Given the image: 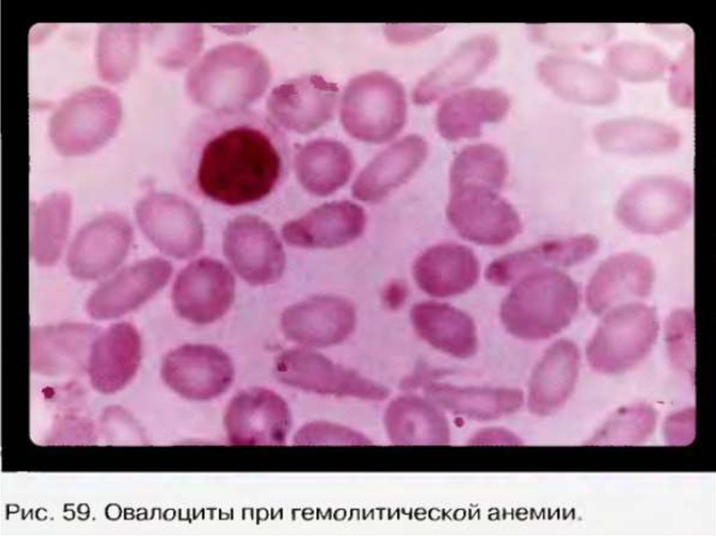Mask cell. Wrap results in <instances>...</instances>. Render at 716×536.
I'll return each instance as SVG.
<instances>
[{
  "instance_id": "9a60e30c",
  "label": "cell",
  "mask_w": 716,
  "mask_h": 536,
  "mask_svg": "<svg viewBox=\"0 0 716 536\" xmlns=\"http://www.w3.org/2000/svg\"><path fill=\"white\" fill-rule=\"evenodd\" d=\"M171 263L151 257L131 264L100 284L86 303L88 314L97 320L119 317L153 297L169 282Z\"/></svg>"
},
{
  "instance_id": "e0dca14e",
  "label": "cell",
  "mask_w": 716,
  "mask_h": 536,
  "mask_svg": "<svg viewBox=\"0 0 716 536\" xmlns=\"http://www.w3.org/2000/svg\"><path fill=\"white\" fill-rule=\"evenodd\" d=\"M654 280L652 263L636 252H622L604 260L589 279L585 301L589 311L605 314L631 300L647 297Z\"/></svg>"
},
{
  "instance_id": "d4e9b609",
  "label": "cell",
  "mask_w": 716,
  "mask_h": 536,
  "mask_svg": "<svg viewBox=\"0 0 716 536\" xmlns=\"http://www.w3.org/2000/svg\"><path fill=\"white\" fill-rule=\"evenodd\" d=\"M580 352L568 339L553 342L536 365L529 384L528 406L538 415L559 408L572 392L579 372Z\"/></svg>"
},
{
  "instance_id": "836d02e7",
  "label": "cell",
  "mask_w": 716,
  "mask_h": 536,
  "mask_svg": "<svg viewBox=\"0 0 716 536\" xmlns=\"http://www.w3.org/2000/svg\"><path fill=\"white\" fill-rule=\"evenodd\" d=\"M30 255L41 266L59 259L66 244L71 215V199L55 192L31 207Z\"/></svg>"
},
{
  "instance_id": "3957f363",
  "label": "cell",
  "mask_w": 716,
  "mask_h": 536,
  "mask_svg": "<svg viewBox=\"0 0 716 536\" xmlns=\"http://www.w3.org/2000/svg\"><path fill=\"white\" fill-rule=\"evenodd\" d=\"M339 112L343 129L353 138L386 143L394 138L406 123V92L401 82L386 73H362L345 86Z\"/></svg>"
},
{
  "instance_id": "ffe728a7",
  "label": "cell",
  "mask_w": 716,
  "mask_h": 536,
  "mask_svg": "<svg viewBox=\"0 0 716 536\" xmlns=\"http://www.w3.org/2000/svg\"><path fill=\"white\" fill-rule=\"evenodd\" d=\"M413 275L418 287L436 298L462 294L478 282L480 264L473 250L456 242L431 246L415 259Z\"/></svg>"
},
{
  "instance_id": "f35d334b",
  "label": "cell",
  "mask_w": 716,
  "mask_h": 536,
  "mask_svg": "<svg viewBox=\"0 0 716 536\" xmlns=\"http://www.w3.org/2000/svg\"><path fill=\"white\" fill-rule=\"evenodd\" d=\"M297 444H320L339 442L340 444H368L369 440L355 430L336 424L326 422H313L304 426L295 436Z\"/></svg>"
},
{
  "instance_id": "ac0fdd59",
  "label": "cell",
  "mask_w": 716,
  "mask_h": 536,
  "mask_svg": "<svg viewBox=\"0 0 716 536\" xmlns=\"http://www.w3.org/2000/svg\"><path fill=\"white\" fill-rule=\"evenodd\" d=\"M364 209L349 201L322 204L285 223L282 236L288 245L304 249H332L351 243L363 233Z\"/></svg>"
},
{
  "instance_id": "52a82bcc",
  "label": "cell",
  "mask_w": 716,
  "mask_h": 536,
  "mask_svg": "<svg viewBox=\"0 0 716 536\" xmlns=\"http://www.w3.org/2000/svg\"><path fill=\"white\" fill-rule=\"evenodd\" d=\"M447 219L462 238L478 245L497 247L511 242L522 231L521 219L498 191L485 185L464 184L450 187Z\"/></svg>"
},
{
  "instance_id": "7c38bea8",
  "label": "cell",
  "mask_w": 716,
  "mask_h": 536,
  "mask_svg": "<svg viewBox=\"0 0 716 536\" xmlns=\"http://www.w3.org/2000/svg\"><path fill=\"white\" fill-rule=\"evenodd\" d=\"M235 279L222 262L209 257L194 260L178 274L171 299L176 312L195 324L223 317L235 296Z\"/></svg>"
},
{
  "instance_id": "6da1fadb",
  "label": "cell",
  "mask_w": 716,
  "mask_h": 536,
  "mask_svg": "<svg viewBox=\"0 0 716 536\" xmlns=\"http://www.w3.org/2000/svg\"><path fill=\"white\" fill-rule=\"evenodd\" d=\"M289 159L280 123L259 109L236 106L195 117L180 145L178 164L192 194L240 206L272 194L282 182Z\"/></svg>"
},
{
  "instance_id": "277c9868",
  "label": "cell",
  "mask_w": 716,
  "mask_h": 536,
  "mask_svg": "<svg viewBox=\"0 0 716 536\" xmlns=\"http://www.w3.org/2000/svg\"><path fill=\"white\" fill-rule=\"evenodd\" d=\"M658 331L652 307L636 301L616 306L605 313L587 345L588 363L601 373L626 371L647 356Z\"/></svg>"
},
{
  "instance_id": "603a6c76",
  "label": "cell",
  "mask_w": 716,
  "mask_h": 536,
  "mask_svg": "<svg viewBox=\"0 0 716 536\" xmlns=\"http://www.w3.org/2000/svg\"><path fill=\"white\" fill-rule=\"evenodd\" d=\"M141 359V340L129 322L115 324L94 340L87 369L93 386L105 393L124 386L136 375Z\"/></svg>"
},
{
  "instance_id": "5b68a950",
  "label": "cell",
  "mask_w": 716,
  "mask_h": 536,
  "mask_svg": "<svg viewBox=\"0 0 716 536\" xmlns=\"http://www.w3.org/2000/svg\"><path fill=\"white\" fill-rule=\"evenodd\" d=\"M119 98L108 89L90 87L64 100L52 115L50 138L64 156L93 152L115 134L121 121Z\"/></svg>"
},
{
  "instance_id": "1f68e13d",
  "label": "cell",
  "mask_w": 716,
  "mask_h": 536,
  "mask_svg": "<svg viewBox=\"0 0 716 536\" xmlns=\"http://www.w3.org/2000/svg\"><path fill=\"white\" fill-rule=\"evenodd\" d=\"M425 393L444 409L478 421L492 420L517 411L523 403L521 390L506 387L459 386L429 383Z\"/></svg>"
},
{
  "instance_id": "f546056e",
  "label": "cell",
  "mask_w": 716,
  "mask_h": 536,
  "mask_svg": "<svg viewBox=\"0 0 716 536\" xmlns=\"http://www.w3.org/2000/svg\"><path fill=\"white\" fill-rule=\"evenodd\" d=\"M338 86L318 74L294 80L280 97V125L306 133L324 125L333 117L338 97Z\"/></svg>"
},
{
  "instance_id": "7a4b0ae2",
  "label": "cell",
  "mask_w": 716,
  "mask_h": 536,
  "mask_svg": "<svg viewBox=\"0 0 716 536\" xmlns=\"http://www.w3.org/2000/svg\"><path fill=\"white\" fill-rule=\"evenodd\" d=\"M579 303L575 282L564 273L545 267L517 280L501 305L500 318L512 335L524 340H543L569 325Z\"/></svg>"
},
{
  "instance_id": "9c48e42d",
  "label": "cell",
  "mask_w": 716,
  "mask_h": 536,
  "mask_svg": "<svg viewBox=\"0 0 716 536\" xmlns=\"http://www.w3.org/2000/svg\"><path fill=\"white\" fill-rule=\"evenodd\" d=\"M135 215L146 238L168 256L189 259L203 247L204 229L199 213L182 197L150 192L136 204Z\"/></svg>"
},
{
  "instance_id": "4316f807",
  "label": "cell",
  "mask_w": 716,
  "mask_h": 536,
  "mask_svg": "<svg viewBox=\"0 0 716 536\" xmlns=\"http://www.w3.org/2000/svg\"><path fill=\"white\" fill-rule=\"evenodd\" d=\"M544 82L561 97L585 105H605L614 101L619 87L611 74L587 61L550 57L538 66Z\"/></svg>"
},
{
  "instance_id": "cb8c5ba5",
  "label": "cell",
  "mask_w": 716,
  "mask_h": 536,
  "mask_svg": "<svg viewBox=\"0 0 716 536\" xmlns=\"http://www.w3.org/2000/svg\"><path fill=\"white\" fill-rule=\"evenodd\" d=\"M510 99L503 91L473 88L447 97L436 114V126L446 140L478 137L485 123L497 122L506 115Z\"/></svg>"
},
{
  "instance_id": "d590c367",
  "label": "cell",
  "mask_w": 716,
  "mask_h": 536,
  "mask_svg": "<svg viewBox=\"0 0 716 536\" xmlns=\"http://www.w3.org/2000/svg\"><path fill=\"white\" fill-rule=\"evenodd\" d=\"M606 64L613 75L629 81H650L661 77L668 60L659 48L640 42H622L607 52Z\"/></svg>"
},
{
  "instance_id": "8d00e7d4",
  "label": "cell",
  "mask_w": 716,
  "mask_h": 536,
  "mask_svg": "<svg viewBox=\"0 0 716 536\" xmlns=\"http://www.w3.org/2000/svg\"><path fill=\"white\" fill-rule=\"evenodd\" d=\"M106 27L99 34V68L106 80L115 82L127 78L136 56V29Z\"/></svg>"
},
{
  "instance_id": "d6a6232c",
  "label": "cell",
  "mask_w": 716,
  "mask_h": 536,
  "mask_svg": "<svg viewBox=\"0 0 716 536\" xmlns=\"http://www.w3.org/2000/svg\"><path fill=\"white\" fill-rule=\"evenodd\" d=\"M385 426L396 444H445L449 428L443 413L429 399L413 395L400 396L388 405Z\"/></svg>"
},
{
  "instance_id": "8992f818",
  "label": "cell",
  "mask_w": 716,
  "mask_h": 536,
  "mask_svg": "<svg viewBox=\"0 0 716 536\" xmlns=\"http://www.w3.org/2000/svg\"><path fill=\"white\" fill-rule=\"evenodd\" d=\"M694 205L692 187L673 176L644 178L629 186L620 196L615 215L633 233L657 236L682 226Z\"/></svg>"
},
{
  "instance_id": "ab89813d",
  "label": "cell",
  "mask_w": 716,
  "mask_h": 536,
  "mask_svg": "<svg viewBox=\"0 0 716 536\" xmlns=\"http://www.w3.org/2000/svg\"><path fill=\"white\" fill-rule=\"evenodd\" d=\"M669 82L671 99L682 107L693 106V46L687 45L672 68Z\"/></svg>"
},
{
  "instance_id": "30bf717a",
  "label": "cell",
  "mask_w": 716,
  "mask_h": 536,
  "mask_svg": "<svg viewBox=\"0 0 716 536\" xmlns=\"http://www.w3.org/2000/svg\"><path fill=\"white\" fill-rule=\"evenodd\" d=\"M223 252L235 272L253 286L278 281L285 270V254L276 233L263 219L238 216L223 234Z\"/></svg>"
},
{
  "instance_id": "7402d4cb",
  "label": "cell",
  "mask_w": 716,
  "mask_h": 536,
  "mask_svg": "<svg viewBox=\"0 0 716 536\" xmlns=\"http://www.w3.org/2000/svg\"><path fill=\"white\" fill-rule=\"evenodd\" d=\"M598 248L597 238L589 233L547 240L496 259L487 267L485 277L494 285L504 286L547 264L570 267L580 263Z\"/></svg>"
},
{
  "instance_id": "e575fe53",
  "label": "cell",
  "mask_w": 716,
  "mask_h": 536,
  "mask_svg": "<svg viewBox=\"0 0 716 536\" xmlns=\"http://www.w3.org/2000/svg\"><path fill=\"white\" fill-rule=\"evenodd\" d=\"M508 174L507 160L497 147L487 143L471 145L462 149L452 162L450 187L463 184H478L499 191Z\"/></svg>"
},
{
  "instance_id": "f1b7e54d",
  "label": "cell",
  "mask_w": 716,
  "mask_h": 536,
  "mask_svg": "<svg viewBox=\"0 0 716 536\" xmlns=\"http://www.w3.org/2000/svg\"><path fill=\"white\" fill-rule=\"evenodd\" d=\"M354 165L350 149L343 143L329 138L315 139L303 145L294 160L301 185L310 194L321 197L332 194L345 185Z\"/></svg>"
},
{
  "instance_id": "484cf974",
  "label": "cell",
  "mask_w": 716,
  "mask_h": 536,
  "mask_svg": "<svg viewBox=\"0 0 716 536\" xmlns=\"http://www.w3.org/2000/svg\"><path fill=\"white\" fill-rule=\"evenodd\" d=\"M410 319L416 333L434 348L459 358L473 356L478 347L475 324L470 315L436 301L415 304Z\"/></svg>"
},
{
  "instance_id": "4dcf8cb0",
  "label": "cell",
  "mask_w": 716,
  "mask_h": 536,
  "mask_svg": "<svg viewBox=\"0 0 716 536\" xmlns=\"http://www.w3.org/2000/svg\"><path fill=\"white\" fill-rule=\"evenodd\" d=\"M594 137L603 150L618 154H660L675 150L680 136L673 127L645 118L607 120L594 129Z\"/></svg>"
},
{
  "instance_id": "d6986e66",
  "label": "cell",
  "mask_w": 716,
  "mask_h": 536,
  "mask_svg": "<svg viewBox=\"0 0 716 536\" xmlns=\"http://www.w3.org/2000/svg\"><path fill=\"white\" fill-rule=\"evenodd\" d=\"M99 334L96 326L83 323L34 328L30 334L31 370L59 375L87 368L92 344Z\"/></svg>"
},
{
  "instance_id": "74e56055",
  "label": "cell",
  "mask_w": 716,
  "mask_h": 536,
  "mask_svg": "<svg viewBox=\"0 0 716 536\" xmlns=\"http://www.w3.org/2000/svg\"><path fill=\"white\" fill-rule=\"evenodd\" d=\"M665 338L672 364L678 370L692 375L695 363L693 312L685 309L673 312L666 321Z\"/></svg>"
},
{
  "instance_id": "83f0119b",
  "label": "cell",
  "mask_w": 716,
  "mask_h": 536,
  "mask_svg": "<svg viewBox=\"0 0 716 536\" xmlns=\"http://www.w3.org/2000/svg\"><path fill=\"white\" fill-rule=\"evenodd\" d=\"M497 50L495 38L489 35L478 36L465 41L421 79L413 92L414 102L429 104L471 81L488 67Z\"/></svg>"
},
{
  "instance_id": "2e32d148",
  "label": "cell",
  "mask_w": 716,
  "mask_h": 536,
  "mask_svg": "<svg viewBox=\"0 0 716 536\" xmlns=\"http://www.w3.org/2000/svg\"><path fill=\"white\" fill-rule=\"evenodd\" d=\"M356 325L352 303L335 296L311 297L287 307L280 326L287 339L307 348H323L345 340Z\"/></svg>"
},
{
  "instance_id": "5bb4252c",
  "label": "cell",
  "mask_w": 716,
  "mask_h": 536,
  "mask_svg": "<svg viewBox=\"0 0 716 536\" xmlns=\"http://www.w3.org/2000/svg\"><path fill=\"white\" fill-rule=\"evenodd\" d=\"M132 240L133 229L123 215L103 213L76 234L66 256L68 269L80 280L105 277L122 263Z\"/></svg>"
},
{
  "instance_id": "4fadbf2b",
  "label": "cell",
  "mask_w": 716,
  "mask_h": 536,
  "mask_svg": "<svg viewBox=\"0 0 716 536\" xmlns=\"http://www.w3.org/2000/svg\"><path fill=\"white\" fill-rule=\"evenodd\" d=\"M291 421L285 400L274 391L259 386L234 395L223 417L227 440L234 445H282Z\"/></svg>"
},
{
  "instance_id": "44dd1931",
  "label": "cell",
  "mask_w": 716,
  "mask_h": 536,
  "mask_svg": "<svg viewBox=\"0 0 716 536\" xmlns=\"http://www.w3.org/2000/svg\"><path fill=\"white\" fill-rule=\"evenodd\" d=\"M427 154L428 145L419 135H408L394 143L357 175L352 187L353 197L365 203L383 200L413 177Z\"/></svg>"
},
{
  "instance_id": "ba28073f",
  "label": "cell",
  "mask_w": 716,
  "mask_h": 536,
  "mask_svg": "<svg viewBox=\"0 0 716 536\" xmlns=\"http://www.w3.org/2000/svg\"><path fill=\"white\" fill-rule=\"evenodd\" d=\"M274 373L285 385L318 394L372 400H382L389 396L384 386L304 347L280 353L275 362Z\"/></svg>"
},
{
  "instance_id": "8fae6325",
  "label": "cell",
  "mask_w": 716,
  "mask_h": 536,
  "mask_svg": "<svg viewBox=\"0 0 716 536\" xmlns=\"http://www.w3.org/2000/svg\"><path fill=\"white\" fill-rule=\"evenodd\" d=\"M161 375L180 396L205 401L225 393L235 372L231 357L222 349L208 344H185L165 356Z\"/></svg>"
}]
</instances>
